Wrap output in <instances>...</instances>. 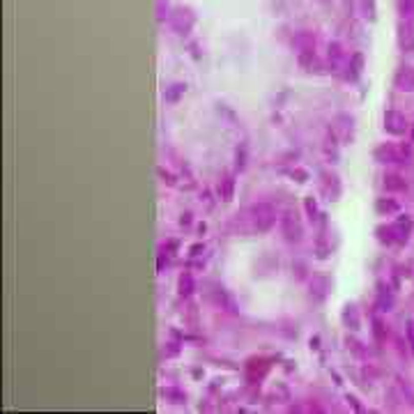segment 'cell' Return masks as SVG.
<instances>
[{
	"label": "cell",
	"instance_id": "cell-1",
	"mask_svg": "<svg viewBox=\"0 0 414 414\" xmlns=\"http://www.w3.org/2000/svg\"><path fill=\"white\" fill-rule=\"evenodd\" d=\"M249 214H251V223H253V228L258 233H267L276 221V212L270 203H255Z\"/></svg>",
	"mask_w": 414,
	"mask_h": 414
},
{
	"label": "cell",
	"instance_id": "cell-2",
	"mask_svg": "<svg viewBox=\"0 0 414 414\" xmlns=\"http://www.w3.org/2000/svg\"><path fill=\"white\" fill-rule=\"evenodd\" d=\"M409 155H412V150L409 147H394V145H380L378 150H375V159L382 161V164H394V161H405L409 159Z\"/></svg>",
	"mask_w": 414,
	"mask_h": 414
},
{
	"label": "cell",
	"instance_id": "cell-3",
	"mask_svg": "<svg viewBox=\"0 0 414 414\" xmlns=\"http://www.w3.org/2000/svg\"><path fill=\"white\" fill-rule=\"evenodd\" d=\"M194 14H191V10H184V7H177L175 10V14L170 16V23H173L175 32H180V35H189L191 28H194Z\"/></svg>",
	"mask_w": 414,
	"mask_h": 414
},
{
	"label": "cell",
	"instance_id": "cell-4",
	"mask_svg": "<svg viewBox=\"0 0 414 414\" xmlns=\"http://www.w3.org/2000/svg\"><path fill=\"white\" fill-rule=\"evenodd\" d=\"M281 230H283L288 242L302 240V223H299V219H297V214H292V212H288V214L281 219Z\"/></svg>",
	"mask_w": 414,
	"mask_h": 414
},
{
	"label": "cell",
	"instance_id": "cell-5",
	"mask_svg": "<svg viewBox=\"0 0 414 414\" xmlns=\"http://www.w3.org/2000/svg\"><path fill=\"white\" fill-rule=\"evenodd\" d=\"M405 127H407V122H405L403 113H398V110H387L384 113V129L389 131V134H394V136L405 134Z\"/></svg>",
	"mask_w": 414,
	"mask_h": 414
},
{
	"label": "cell",
	"instance_id": "cell-6",
	"mask_svg": "<svg viewBox=\"0 0 414 414\" xmlns=\"http://www.w3.org/2000/svg\"><path fill=\"white\" fill-rule=\"evenodd\" d=\"M398 44L407 53L414 51V21H403L398 25Z\"/></svg>",
	"mask_w": 414,
	"mask_h": 414
},
{
	"label": "cell",
	"instance_id": "cell-7",
	"mask_svg": "<svg viewBox=\"0 0 414 414\" xmlns=\"http://www.w3.org/2000/svg\"><path fill=\"white\" fill-rule=\"evenodd\" d=\"M396 88L403 92H414V69L412 67H400L394 79Z\"/></svg>",
	"mask_w": 414,
	"mask_h": 414
},
{
	"label": "cell",
	"instance_id": "cell-8",
	"mask_svg": "<svg viewBox=\"0 0 414 414\" xmlns=\"http://www.w3.org/2000/svg\"><path fill=\"white\" fill-rule=\"evenodd\" d=\"M391 233H394V240L407 242L409 233H412V221H409L407 216H398V219H396V223L391 225Z\"/></svg>",
	"mask_w": 414,
	"mask_h": 414
},
{
	"label": "cell",
	"instance_id": "cell-9",
	"mask_svg": "<svg viewBox=\"0 0 414 414\" xmlns=\"http://www.w3.org/2000/svg\"><path fill=\"white\" fill-rule=\"evenodd\" d=\"M270 370V364H267V359H251L249 364H246V373H249L251 380H260L265 378V373Z\"/></svg>",
	"mask_w": 414,
	"mask_h": 414
},
{
	"label": "cell",
	"instance_id": "cell-10",
	"mask_svg": "<svg viewBox=\"0 0 414 414\" xmlns=\"http://www.w3.org/2000/svg\"><path fill=\"white\" fill-rule=\"evenodd\" d=\"M361 71H364V53H354L348 62V74L345 76L350 81H357L361 76Z\"/></svg>",
	"mask_w": 414,
	"mask_h": 414
},
{
	"label": "cell",
	"instance_id": "cell-11",
	"mask_svg": "<svg viewBox=\"0 0 414 414\" xmlns=\"http://www.w3.org/2000/svg\"><path fill=\"white\" fill-rule=\"evenodd\" d=\"M322 177H324V191L329 194L331 200H336V198L341 196V182H338V177H336L334 173H324Z\"/></svg>",
	"mask_w": 414,
	"mask_h": 414
},
{
	"label": "cell",
	"instance_id": "cell-12",
	"mask_svg": "<svg viewBox=\"0 0 414 414\" xmlns=\"http://www.w3.org/2000/svg\"><path fill=\"white\" fill-rule=\"evenodd\" d=\"M343 60H345V55H343V49H341V44H331L329 46V67L331 71H338L341 67H343Z\"/></svg>",
	"mask_w": 414,
	"mask_h": 414
},
{
	"label": "cell",
	"instance_id": "cell-13",
	"mask_svg": "<svg viewBox=\"0 0 414 414\" xmlns=\"http://www.w3.org/2000/svg\"><path fill=\"white\" fill-rule=\"evenodd\" d=\"M294 46H297V51H311L315 49V37L311 32H299L294 37Z\"/></svg>",
	"mask_w": 414,
	"mask_h": 414
},
{
	"label": "cell",
	"instance_id": "cell-14",
	"mask_svg": "<svg viewBox=\"0 0 414 414\" xmlns=\"http://www.w3.org/2000/svg\"><path fill=\"white\" fill-rule=\"evenodd\" d=\"M405 180L400 177V175H396V173H391V175H387L384 177V189L387 191H403L405 189Z\"/></svg>",
	"mask_w": 414,
	"mask_h": 414
},
{
	"label": "cell",
	"instance_id": "cell-15",
	"mask_svg": "<svg viewBox=\"0 0 414 414\" xmlns=\"http://www.w3.org/2000/svg\"><path fill=\"white\" fill-rule=\"evenodd\" d=\"M343 322L348 324L350 329H359V311L354 306H345L343 311Z\"/></svg>",
	"mask_w": 414,
	"mask_h": 414
},
{
	"label": "cell",
	"instance_id": "cell-16",
	"mask_svg": "<svg viewBox=\"0 0 414 414\" xmlns=\"http://www.w3.org/2000/svg\"><path fill=\"white\" fill-rule=\"evenodd\" d=\"M219 191H221V198H223L225 203H228V200H233V191H235V180H233V175H225L223 180H221Z\"/></svg>",
	"mask_w": 414,
	"mask_h": 414
},
{
	"label": "cell",
	"instance_id": "cell-17",
	"mask_svg": "<svg viewBox=\"0 0 414 414\" xmlns=\"http://www.w3.org/2000/svg\"><path fill=\"white\" fill-rule=\"evenodd\" d=\"M375 210H378L380 214H396L400 207H398V203H394V200H389V198H380L378 203H375Z\"/></svg>",
	"mask_w": 414,
	"mask_h": 414
},
{
	"label": "cell",
	"instance_id": "cell-18",
	"mask_svg": "<svg viewBox=\"0 0 414 414\" xmlns=\"http://www.w3.org/2000/svg\"><path fill=\"white\" fill-rule=\"evenodd\" d=\"M327 288H329V281L327 279H313V283H311V292L318 297V299H324V294H327Z\"/></svg>",
	"mask_w": 414,
	"mask_h": 414
},
{
	"label": "cell",
	"instance_id": "cell-19",
	"mask_svg": "<svg viewBox=\"0 0 414 414\" xmlns=\"http://www.w3.org/2000/svg\"><path fill=\"white\" fill-rule=\"evenodd\" d=\"M378 306H380V311H391V306H394V297H391V292H389V288L387 290H380V294H378Z\"/></svg>",
	"mask_w": 414,
	"mask_h": 414
},
{
	"label": "cell",
	"instance_id": "cell-20",
	"mask_svg": "<svg viewBox=\"0 0 414 414\" xmlns=\"http://www.w3.org/2000/svg\"><path fill=\"white\" fill-rule=\"evenodd\" d=\"M177 288H180V294H182V297H189V294L194 292V276H191V274H182V276H180V283H177Z\"/></svg>",
	"mask_w": 414,
	"mask_h": 414
},
{
	"label": "cell",
	"instance_id": "cell-21",
	"mask_svg": "<svg viewBox=\"0 0 414 414\" xmlns=\"http://www.w3.org/2000/svg\"><path fill=\"white\" fill-rule=\"evenodd\" d=\"M184 88H186V85H180V83H177V85H170L168 90H166V95H164L166 101H168V104H175V101H177L182 95H184Z\"/></svg>",
	"mask_w": 414,
	"mask_h": 414
},
{
	"label": "cell",
	"instance_id": "cell-22",
	"mask_svg": "<svg viewBox=\"0 0 414 414\" xmlns=\"http://www.w3.org/2000/svg\"><path fill=\"white\" fill-rule=\"evenodd\" d=\"M398 10L405 21H414V0H398Z\"/></svg>",
	"mask_w": 414,
	"mask_h": 414
},
{
	"label": "cell",
	"instance_id": "cell-23",
	"mask_svg": "<svg viewBox=\"0 0 414 414\" xmlns=\"http://www.w3.org/2000/svg\"><path fill=\"white\" fill-rule=\"evenodd\" d=\"M304 205H306V214H309L311 219H315V214H318V205H315L313 196H309V198L304 200Z\"/></svg>",
	"mask_w": 414,
	"mask_h": 414
},
{
	"label": "cell",
	"instance_id": "cell-24",
	"mask_svg": "<svg viewBox=\"0 0 414 414\" xmlns=\"http://www.w3.org/2000/svg\"><path fill=\"white\" fill-rule=\"evenodd\" d=\"M364 7H366V12H368V16L373 19L375 16V7H373V0H364Z\"/></svg>",
	"mask_w": 414,
	"mask_h": 414
},
{
	"label": "cell",
	"instance_id": "cell-25",
	"mask_svg": "<svg viewBox=\"0 0 414 414\" xmlns=\"http://www.w3.org/2000/svg\"><path fill=\"white\" fill-rule=\"evenodd\" d=\"M292 177H297L299 182H306V177H309V175H306L304 170H292Z\"/></svg>",
	"mask_w": 414,
	"mask_h": 414
},
{
	"label": "cell",
	"instance_id": "cell-26",
	"mask_svg": "<svg viewBox=\"0 0 414 414\" xmlns=\"http://www.w3.org/2000/svg\"><path fill=\"white\" fill-rule=\"evenodd\" d=\"M407 336H409V343H412V348H414V320L407 324Z\"/></svg>",
	"mask_w": 414,
	"mask_h": 414
},
{
	"label": "cell",
	"instance_id": "cell-27",
	"mask_svg": "<svg viewBox=\"0 0 414 414\" xmlns=\"http://www.w3.org/2000/svg\"><path fill=\"white\" fill-rule=\"evenodd\" d=\"M375 334H378V338H384V331H382V322H380V320H375Z\"/></svg>",
	"mask_w": 414,
	"mask_h": 414
},
{
	"label": "cell",
	"instance_id": "cell-28",
	"mask_svg": "<svg viewBox=\"0 0 414 414\" xmlns=\"http://www.w3.org/2000/svg\"><path fill=\"white\" fill-rule=\"evenodd\" d=\"M318 258H327V246H324L322 242L318 244Z\"/></svg>",
	"mask_w": 414,
	"mask_h": 414
},
{
	"label": "cell",
	"instance_id": "cell-29",
	"mask_svg": "<svg viewBox=\"0 0 414 414\" xmlns=\"http://www.w3.org/2000/svg\"><path fill=\"white\" fill-rule=\"evenodd\" d=\"M412 143H414V127H412Z\"/></svg>",
	"mask_w": 414,
	"mask_h": 414
}]
</instances>
